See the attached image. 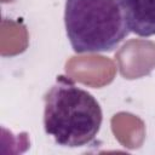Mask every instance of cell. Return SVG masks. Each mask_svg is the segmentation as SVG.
<instances>
[{
    "instance_id": "cell-1",
    "label": "cell",
    "mask_w": 155,
    "mask_h": 155,
    "mask_svg": "<svg viewBox=\"0 0 155 155\" xmlns=\"http://www.w3.org/2000/svg\"><path fill=\"white\" fill-rule=\"evenodd\" d=\"M44 127L58 145L84 147L94 140L103 114L97 99L64 76L44 96Z\"/></svg>"
},
{
    "instance_id": "cell-2",
    "label": "cell",
    "mask_w": 155,
    "mask_h": 155,
    "mask_svg": "<svg viewBox=\"0 0 155 155\" xmlns=\"http://www.w3.org/2000/svg\"><path fill=\"white\" fill-rule=\"evenodd\" d=\"M64 24L76 53L113 51L130 33L120 0H67Z\"/></svg>"
},
{
    "instance_id": "cell-3",
    "label": "cell",
    "mask_w": 155,
    "mask_h": 155,
    "mask_svg": "<svg viewBox=\"0 0 155 155\" xmlns=\"http://www.w3.org/2000/svg\"><path fill=\"white\" fill-rule=\"evenodd\" d=\"M130 31L138 36L155 35V0H120Z\"/></svg>"
}]
</instances>
